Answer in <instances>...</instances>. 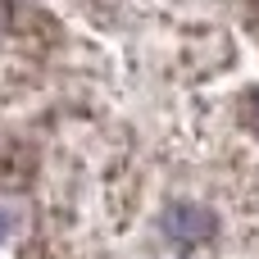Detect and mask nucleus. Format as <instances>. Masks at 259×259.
I'll return each instance as SVG.
<instances>
[{"instance_id": "nucleus-3", "label": "nucleus", "mask_w": 259, "mask_h": 259, "mask_svg": "<svg viewBox=\"0 0 259 259\" xmlns=\"http://www.w3.org/2000/svg\"><path fill=\"white\" fill-rule=\"evenodd\" d=\"M250 109H255V118H259V91H255V100H250Z\"/></svg>"}, {"instance_id": "nucleus-2", "label": "nucleus", "mask_w": 259, "mask_h": 259, "mask_svg": "<svg viewBox=\"0 0 259 259\" xmlns=\"http://www.w3.org/2000/svg\"><path fill=\"white\" fill-rule=\"evenodd\" d=\"M9 228H14V219H9V209H0V241L9 237Z\"/></svg>"}, {"instance_id": "nucleus-1", "label": "nucleus", "mask_w": 259, "mask_h": 259, "mask_svg": "<svg viewBox=\"0 0 259 259\" xmlns=\"http://www.w3.org/2000/svg\"><path fill=\"white\" fill-rule=\"evenodd\" d=\"M209 228H214V219H209L205 209L178 205V209L168 214V232H173L178 241H196V237H209Z\"/></svg>"}]
</instances>
